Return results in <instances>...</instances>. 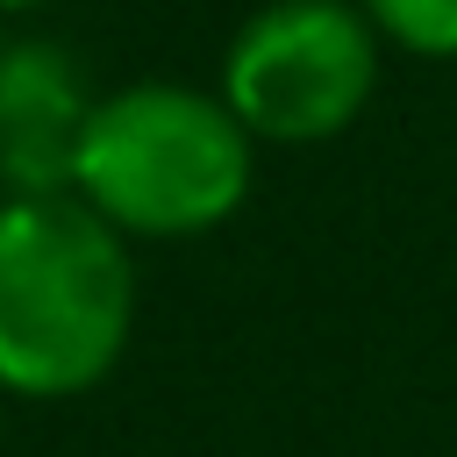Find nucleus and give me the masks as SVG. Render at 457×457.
<instances>
[{
  "label": "nucleus",
  "instance_id": "6",
  "mask_svg": "<svg viewBox=\"0 0 457 457\" xmlns=\"http://www.w3.org/2000/svg\"><path fill=\"white\" fill-rule=\"evenodd\" d=\"M29 7H50V0H0V14H29Z\"/></svg>",
  "mask_w": 457,
  "mask_h": 457
},
{
  "label": "nucleus",
  "instance_id": "5",
  "mask_svg": "<svg viewBox=\"0 0 457 457\" xmlns=\"http://www.w3.org/2000/svg\"><path fill=\"white\" fill-rule=\"evenodd\" d=\"M364 14L414 57H457V0H364Z\"/></svg>",
  "mask_w": 457,
  "mask_h": 457
},
{
  "label": "nucleus",
  "instance_id": "1",
  "mask_svg": "<svg viewBox=\"0 0 457 457\" xmlns=\"http://www.w3.org/2000/svg\"><path fill=\"white\" fill-rule=\"evenodd\" d=\"M136 328L129 236L79 193L0 200V393L71 400L100 386Z\"/></svg>",
  "mask_w": 457,
  "mask_h": 457
},
{
  "label": "nucleus",
  "instance_id": "4",
  "mask_svg": "<svg viewBox=\"0 0 457 457\" xmlns=\"http://www.w3.org/2000/svg\"><path fill=\"white\" fill-rule=\"evenodd\" d=\"M93 121L86 71L57 43H0V179L14 193H71Z\"/></svg>",
  "mask_w": 457,
  "mask_h": 457
},
{
  "label": "nucleus",
  "instance_id": "2",
  "mask_svg": "<svg viewBox=\"0 0 457 457\" xmlns=\"http://www.w3.org/2000/svg\"><path fill=\"white\" fill-rule=\"evenodd\" d=\"M71 193L121 236H200L250 193V129L221 93L179 79L100 93Z\"/></svg>",
  "mask_w": 457,
  "mask_h": 457
},
{
  "label": "nucleus",
  "instance_id": "3",
  "mask_svg": "<svg viewBox=\"0 0 457 457\" xmlns=\"http://www.w3.org/2000/svg\"><path fill=\"white\" fill-rule=\"evenodd\" d=\"M371 86L378 36L350 0H271L221 57V100L250 143H321L364 114Z\"/></svg>",
  "mask_w": 457,
  "mask_h": 457
}]
</instances>
